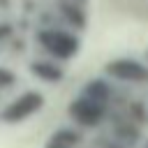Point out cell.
I'll list each match as a JSON object with an SVG mask.
<instances>
[{
	"mask_svg": "<svg viewBox=\"0 0 148 148\" xmlns=\"http://www.w3.org/2000/svg\"><path fill=\"white\" fill-rule=\"evenodd\" d=\"M79 141H81V132L65 127V130H58V132L51 136L49 148H74Z\"/></svg>",
	"mask_w": 148,
	"mask_h": 148,
	"instance_id": "5b68a950",
	"label": "cell"
},
{
	"mask_svg": "<svg viewBox=\"0 0 148 148\" xmlns=\"http://www.w3.org/2000/svg\"><path fill=\"white\" fill-rule=\"evenodd\" d=\"M79 2H86V0H79Z\"/></svg>",
	"mask_w": 148,
	"mask_h": 148,
	"instance_id": "ba28073f",
	"label": "cell"
},
{
	"mask_svg": "<svg viewBox=\"0 0 148 148\" xmlns=\"http://www.w3.org/2000/svg\"><path fill=\"white\" fill-rule=\"evenodd\" d=\"M104 74L111 81L125 86H148V65L136 58H118L104 67Z\"/></svg>",
	"mask_w": 148,
	"mask_h": 148,
	"instance_id": "6da1fadb",
	"label": "cell"
},
{
	"mask_svg": "<svg viewBox=\"0 0 148 148\" xmlns=\"http://www.w3.org/2000/svg\"><path fill=\"white\" fill-rule=\"evenodd\" d=\"M32 72H35L39 79L49 81V83H58V81L62 79V67L56 65V62H35V65H32Z\"/></svg>",
	"mask_w": 148,
	"mask_h": 148,
	"instance_id": "8992f818",
	"label": "cell"
},
{
	"mask_svg": "<svg viewBox=\"0 0 148 148\" xmlns=\"http://www.w3.org/2000/svg\"><path fill=\"white\" fill-rule=\"evenodd\" d=\"M39 42L44 44V49L51 56H56L60 60H67V58H72L79 51V39L74 35H69L65 30H56V28L42 30L39 32Z\"/></svg>",
	"mask_w": 148,
	"mask_h": 148,
	"instance_id": "3957f363",
	"label": "cell"
},
{
	"mask_svg": "<svg viewBox=\"0 0 148 148\" xmlns=\"http://www.w3.org/2000/svg\"><path fill=\"white\" fill-rule=\"evenodd\" d=\"M69 116L81 127H99L109 116V104H102V102H95V99L81 95L79 99H74L69 104Z\"/></svg>",
	"mask_w": 148,
	"mask_h": 148,
	"instance_id": "7a4b0ae2",
	"label": "cell"
},
{
	"mask_svg": "<svg viewBox=\"0 0 148 148\" xmlns=\"http://www.w3.org/2000/svg\"><path fill=\"white\" fill-rule=\"evenodd\" d=\"M60 12H62V16L74 25V28H83L86 25V16H83V9L76 5V2H62V7H60Z\"/></svg>",
	"mask_w": 148,
	"mask_h": 148,
	"instance_id": "52a82bcc",
	"label": "cell"
},
{
	"mask_svg": "<svg viewBox=\"0 0 148 148\" xmlns=\"http://www.w3.org/2000/svg\"><path fill=\"white\" fill-rule=\"evenodd\" d=\"M39 106H42V95L39 92H28V95H23L21 99H16L5 111V118L7 120H21V118L30 116L32 111H37Z\"/></svg>",
	"mask_w": 148,
	"mask_h": 148,
	"instance_id": "277c9868",
	"label": "cell"
}]
</instances>
